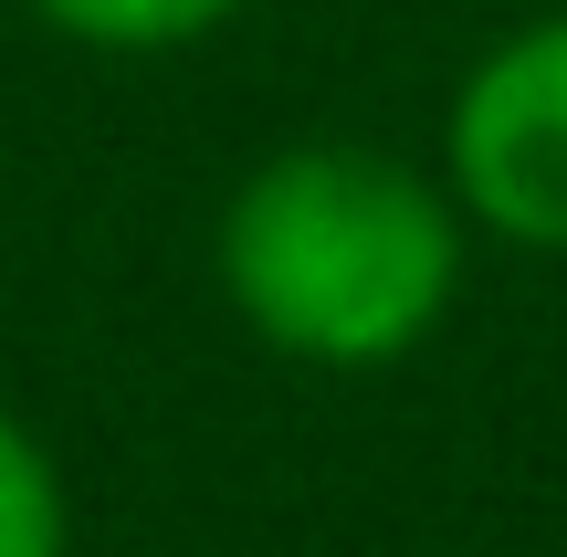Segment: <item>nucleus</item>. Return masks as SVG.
Returning a JSON list of instances; mask_svg holds the SVG:
<instances>
[{
  "label": "nucleus",
  "instance_id": "obj_2",
  "mask_svg": "<svg viewBox=\"0 0 567 557\" xmlns=\"http://www.w3.org/2000/svg\"><path fill=\"white\" fill-rule=\"evenodd\" d=\"M442 189L494 243L567 252V11H536L473 53L442 116Z\"/></svg>",
  "mask_w": 567,
  "mask_h": 557
},
{
  "label": "nucleus",
  "instance_id": "obj_4",
  "mask_svg": "<svg viewBox=\"0 0 567 557\" xmlns=\"http://www.w3.org/2000/svg\"><path fill=\"white\" fill-rule=\"evenodd\" d=\"M0 557H74V495L11 400H0Z\"/></svg>",
  "mask_w": 567,
  "mask_h": 557
},
{
  "label": "nucleus",
  "instance_id": "obj_1",
  "mask_svg": "<svg viewBox=\"0 0 567 557\" xmlns=\"http://www.w3.org/2000/svg\"><path fill=\"white\" fill-rule=\"evenodd\" d=\"M463 200L358 137H305L221 200V295L295 369H400L463 295Z\"/></svg>",
  "mask_w": 567,
  "mask_h": 557
},
{
  "label": "nucleus",
  "instance_id": "obj_3",
  "mask_svg": "<svg viewBox=\"0 0 567 557\" xmlns=\"http://www.w3.org/2000/svg\"><path fill=\"white\" fill-rule=\"evenodd\" d=\"M231 11H252V0H32L42 32L84 42V53H189Z\"/></svg>",
  "mask_w": 567,
  "mask_h": 557
}]
</instances>
